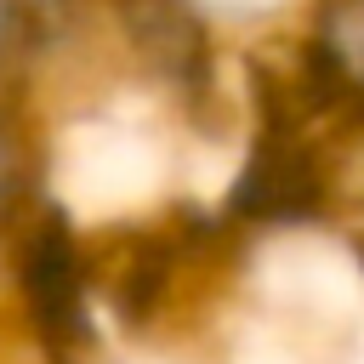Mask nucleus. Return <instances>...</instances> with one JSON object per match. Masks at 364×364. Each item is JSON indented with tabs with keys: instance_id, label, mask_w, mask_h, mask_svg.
<instances>
[{
	"instance_id": "obj_4",
	"label": "nucleus",
	"mask_w": 364,
	"mask_h": 364,
	"mask_svg": "<svg viewBox=\"0 0 364 364\" xmlns=\"http://www.w3.org/2000/svg\"><path fill=\"white\" fill-rule=\"evenodd\" d=\"M336 136H341V182H353V176L364 171V125L336 131Z\"/></svg>"
},
{
	"instance_id": "obj_1",
	"label": "nucleus",
	"mask_w": 364,
	"mask_h": 364,
	"mask_svg": "<svg viewBox=\"0 0 364 364\" xmlns=\"http://www.w3.org/2000/svg\"><path fill=\"white\" fill-rule=\"evenodd\" d=\"M273 80L324 131L364 125V0H313Z\"/></svg>"
},
{
	"instance_id": "obj_2",
	"label": "nucleus",
	"mask_w": 364,
	"mask_h": 364,
	"mask_svg": "<svg viewBox=\"0 0 364 364\" xmlns=\"http://www.w3.org/2000/svg\"><path fill=\"white\" fill-rule=\"evenodd\" d=\"M182 6L245 63H279L301 17L313 11V0H182Z\"/></svg>"
},
{
	"instance_id": "obj_3",
	"label": "nucleus",
	"mask_w": 364,
	"mask_h": 364,
	"mask_svg": "<svg viewBox=\"0 0 364 364\" xmlns=\"http://www.w3.org/2000/svg\"><path fill=\"white\" fill-rule=\"evenodd\" d=\"M40 63H46V28L34 0H0V80L23 91Z\"/></svg>"
}]
</instances>
